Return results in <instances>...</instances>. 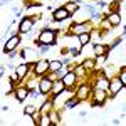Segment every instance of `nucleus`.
Instances as JSON below:
<instances>
[{"instance_id":"f3484780","label":"nucleus","mask_w":126,"mask_h":126,"mask_svg":"<svg viewBox=\"0 0 126 126\" xmlns=\"http://www.w3.org/2000/svg\"><path fill=\"white\" fill-rule=\"evenodd\" d=\"M27 66H25V64H22V66H19V67H17V74H19V78L22 79L24 78V76H25V74H27Z\"/></svg>"},{"instance_id":"9d476101","label":"nucleus","mask_w":126,"mask_h":126,"mask_svg":"<svg viewBox=\"0 0 126 126\" xmlns=\"http://www.w3.org/2000/svg\"><path fill=\"white\" fill-rule=\"evenodd\" d=\"M108 20H109V24L118 25V24L121 22V17H119V14H118V12H113V14H109V15H108Z\"/></svg>"},{"instance_id":"4be33fe9","label":"nucleus","mask_w":126,"mask_h":126,"mask_svg":"<svg viewBox=\"0 0 126 126\" xmlns=\"http://www.w3.org/2000/svg\"><path fill=\"white\" fill-rule=\"evenodd\" d=\"M78 3H76V2H74V3H67V5H66V7H64V9L67 10V12H71V10H72V12H74V10H78Z\"/></svg>"},{"instance_id":"c85d7f7f","label":"nucleus","mask_w":126,"mask_h":126,"mask_svg":"<svg viewBox=\"0 0 126 126\" xmlns=\"http://www.w3.org/2000/svg\"><path fill=\"white\" fill-rule=\"evenodd\" d=\"M125 34H126V27H125Z\"/></svg>"},{"instance_id":"5701e85b","label":"nucleus","mask_w":126,"mask_h":126,"mask_svg":"<svg viewBox=\"0 0 126 126\" xmlns=\"http://www.w3.org/2000/svg\"><path fill=\"white\" fill-rule=\"evenodd\" d=\"M24 113H25V116H30V114L35 113V108H34V106H27L25 109H24Z\"/></svg>"},{"instance_id":"1a4fd4ad","label":"nucleus","mask_w":126,"mask_h":126,"mask_svg":"<svg viewBox=\"0 0 126 126\" xmlns=\"http://www.w3.org/2000/svg\"><path fill=\"white\" fill-rule=\"evenodd\" d=\"M111 47H108V46H101V44H96L94 46V54H96V57L99 56H106V52L109 50Z\"/></svg>"},{"instance_id":"4468645a","label":"nucleus","mask_w":126,"mask_h":126,"mask_svg":"<svg viewBox=\"0 0 126 126\" xmlns=\"http://www.w3.org/2000/svg\"><path fill=\"white\" fill-rule=\"evenodd\" d=\"M61 67H62V62H59V61H50V64H49V69L50 71H61Z\"/></svg>"},{"instance_id":"ddd939ff","label":"nucleus","mask_w":126,"mask_h":126,"mask_svg":"<svg viewBox=\"0 0 126 126\" xmlns=\"http://www.w3.org/2000/svg\"><path fill=\"white\" fill-rule=\"evenodd\" d=\"M94 96H96V104H97V103H99V104H103V103H104V99H106L104 91H103L101 87H97V91H96V94H94Z\"/></svg>"},{"instance_id":"2eb2a0df","label":"nucleus","mask_w":126,"mask_h":126,"mask_svg":"<svg viewBox=\"0 0 126 126\" xmlns=\"http://www.w3.org/2000/svg\"><path fill=\"white\" fill-rule=\"evenodd\" d=\"M66 84H64V81H62V79H61V81H57V82H56V84H54V89H56V93H62V91H64V89H66Z\"/></svg>"},{"instance_id":"9b49d317","label":"nucleus","mask_w":126,"mask_h":126,"mask_svg":"<svg viewBox=\"0 0 126 126\" xmlns=\"http://www.w3.org/2000/svg\"><path fill=\"white\" fill-rule=\"evenodd\" d=\"M72 32H76V34H86V32H89V27H87L86 24H78L76 27H72Z\"/></svg>"},{"instance_id":"a878e982","label":"nucleus","mask_w":126,"mask_h":126,"mask_svg":"<svg viewBox=\"0 0 126 126\" xmlns=\"http://www.w3.org/2000/svg\"><path fill=\"white\" fill-rule=\"evenodd\" d=\"M71 54H72V56H79V49L72 47V49H71Z\"/></svg>"},{"instance_id":"39448f33","label":"nucleus","mask_w":126,"mask_h":126,"mask_svg":"<svg viewBox=\"0 0 126 126\" xmlns=\"http://www.w3.org/2000/svg\"><path fill=\"white\" fill-rule=\"evenodd\" d=\"M30 29H32V20H30V19H24L22 22H20L19 30L22 32V34H27Z\"/></svg>"},{"instance_id":"7ed1b4c3","label":"nucleus","mask_w":126,"mask_h":126,"mask_svg":"<svg viewBox=\"0 0 126 126\" xmlns=\"http://www.w3.org/2000/svg\"><path fill=\"white\" fill-rule=\"evenodd\" d=\"M52 87H54V82H52L50 79H42L40 84H39V91L42 93V94H46V93H49Z\"/></svg>"},{"instance_id":"6ab92c4d","label":"nucleus","mask_w":126,"mask_h":126,"mask_svg":"<svg viewBox=\"0 0 126 126\" xmlns=\"http://www.w3.org/2000/svg\"><path fill=\"white\" fill-rule=\"evenodd\" d=\"M94 66H96V61L94 59H87V61H84V64H82L84 69H93Z\"/></svg>"},{"instance_id":"aec40b11","label":"nucleus","mask_w":126,"mask_h":126,"mask_svg":"<svg viewBox=\"0 0 126 126\" xmlns=\"http://www.w3.org/2000/svg\"><path fill=\"white\" fill-rule=\"evenodd\" d=\"M79 101H81L79 97H78V99H69L67 103H66V108H69V109H72L74 106H78V103H79Z\"/></svg>"},{"instance_id":"423d86ee","label":"nucleus","mask_w":126,"mask_h":126,"mask_svg":"<svg viewBox=\"0 0 126 126\" xmlns=\"http://www.w3.org/2000/svg\"><path fill=\"white\" fill-rule=\"evenodd\" d=\"M49 64H50L49 61H39V62L35 64V72H37V74H44L49 69Z\"/></svg>"},{"instance_id":"393cba45","label":"nucleus","mask_w":126,"mask_h":126,"mask_svg":"<svg viewBox=\"0 0 126 126\" xmlns=\"http://www.w3.org/2000/svg\"><path fill=\"white\" fill-rule=\"evenodd\" d=\"M119 79H121L123 86H126V72H121V76H119Z\"/></svg>"},{"instance_id":"412c9836","label":"nucleus","mask_w":126,"mask_h":126,"mask_svg":"<svg viewBox=\"0 0 126 126\" xmlns=\"http://www.w3.org/2000/svg\"><path fill=\"white\" fill-rule=\"evenodd\" d=\"M97 87H101V89H106V87H109V84L106 82V79L103 78V79H99V81H97Z\"/></svg>"},{"instance_id":"bb28decb","label":"nucleus","mask_w":126,"mask_h":126,"mask_svg":"<svg viewBox=\"0 0 126 126\" xmlns=\"http://www.w3.org/2000/svg\"><path fill=\"white\" fill-rule=\"evenodd\" d=\"M121 44V39H118V40H114L113 44H111V47H116V46H119Z\"/></svg>"},{"instance_id":"6e6552de","label":"nucleus","mask_w":126,"mask_h":126,"mask_svg":"<svg viewBox=\"0 0 126 126\" xmlns=\"http://www.w3.org/2000/svg\"><path fill=\"white\" fill-rule=\"evenodd\" d=\"M67 17H69V12L66 9L54 10V19H56V20H64V19H67Z\"/></svg>"},{"instance_id":"f03ea898","label":"nucleus","mask_w":126,"mask_h":126,"mask_svg":"<svg viewBox=\"0 0 126 126\" xmlns=\"http://www.w3.org/2000/svg\"><path fill=\"white\" fill-rule=\"evenodd\" d=\"M19 42H20V39L17 37V35L10 37V39L7 40V42H5V47H3V50H5V52H12L14 49H15L17 46H19Z\"/></svg>"},{"instance_id":"f8f14e48","label":"nucleus","mask_w":126,"mask_h":126,"mask_svg":"<svg viewBox=\"0 0 126 126\" xmlns=\"http://www.w3.org/2000/svg\"><path fill=\"white\" fill-rule=\"evenodd\" d=\"M89 96V87L87 86H81L78 91V97L79 99H86V97Z\"/></svg>"},{"instance_id":"cd10ccee","label":"nucleus","mask_w":126,"mask_h":126,"mask_svg":"<svg viewBox=\"0 0 126 126\" xmlns=\"http://www.w3.org/2000/svg\"><path fill=\"white\" fill-rule=\"evenodd\" d=\"M123 108H125V111H126V104H125V106H123Z\"/></svg>"},{"instance_id":"f257e3e1","label":"nucleus","mask_w":126,"mask_h":126,"mask_svg":"<svg viewBox=\"0 0 126 126\" xmlns=\"http://www.w3.org/2000/svg\"><path fill=\"white\" fill-rule=\"evenodd\" d=\"M39 44H46V46H56V32L50 29H46L40 32L39 35Z\"/></svg>"},{"instance_id":"b1692460","label":"nucleus","mask_w":126,"mask_h":126,"mask_svg":"<svg viewBox=\"0 0 126 126\" xmlns=\"http://www.w3.org/2000/svg\"><path fill=\"white\" fill-rule=\"evenodd\" d=\"M50 123H52V121H50V118H49V116H44L42 119H40V125H42V126H47V125H50Z\"/></svg>"},{"instance_id":"dca6fc26","label":"nucleus","mask_w":126,"mask_h":126,"mask_svg":"<svg viewBox=\"0 0 126 126\" xmlns=\"http://www.w3.org/2000/svg\"><path fill=\"white\" fill-rule=\"evenodd\" d=\"M89 40H91V35H89V32H86V34H79V42H81L82 46H86Z\"/></svg>"},{"instance_id":"a211bd4d","label":"nucleus","mask_w":126,"mask_h":126,"mask_svg":"<svg viewBox=\"0 0 126 126\" xmlns=\"http://www.w3.org/2000/svg\"><path fill=\"white\" fill-rule=\"evenodd\" d=\"M27 94H29V93H27V89H24V87H22V89L17 91V99H19V101H24V99L27 97Z\"/></svg>"},{"instance_id":"20e7f679","label":"nucleus","mask_w":126,"mask_h":126,"mask_svg":"<svg viewBox=\"0 0 126 126\" xmlns=\"http://www.w3.org/2000/svg\"><path fill=\"white\" fill-rule=\"evenodd\" d=\"M121 87H123V82H121V79H113V81L109 82V89H111L113 96H114V94H118V93L121 91Z\"/></svg>"},{"instance_id":"0eeeda50","label":"nucleus","mask_w":126,"mask_h":126,"mask_svg":"<svg viewBox=\"0 0 126 126\" xmlns=\"http://www.w3.org/2000/svg\"><path fill=\"white\" fill-rule=\"evenodd\" d=\"M62 81H64V84H66L67 87L74 86V84H76V74H74V72H67V74L62 78Z\"/></svg>"}]
</instances>
